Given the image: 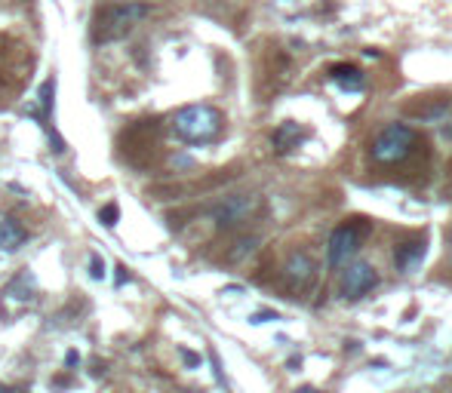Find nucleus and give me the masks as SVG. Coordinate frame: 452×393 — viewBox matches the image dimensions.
<instances>
[{
	"mask_svg": "<svg viewBox=\"0 0 452 393\" xmlns=\"http://www.w3.org/2000/svg\"><path fill=\"white\" fill-rule=\"evenodd\" d=\"M117 154L133 169H151L160 157V120L142 117L120 129L117 135Z\"/></svg>",
	"mask_w": 452,
	"mask_h": 393,
	"instance_id": "1",
	"label": "nucleus"
},
{
	"mask_svg": "<svg viewBox=\"0 0 452 393\" xmlns=\"http://www.w3.org/2000/svg\"><path fill=\"white\" fill-rule=\"evenodd\" d=\"M89 277H93V280H105V261L99 258V255H93V258H89Z\"/></svg>",
	"mask_w": 452,
	"mask_h": 393,
	"instance_id": "16",
	"label": "nucleus"
},
{
	"mask_svg": "<svg viewBox=\"0 0 452 393\" xmlns=\"http://www.w3.org/2000/svg\"><path fill=\"white\" fill-rule=\"evenodd\" d=\"M222 114L213 104H185L182 111H175L173 129L182 142L188 145H209L213 139H219L222 133Z\"/></svg>",
	"mask_w": 452,
	"mask_h": 393,
	"instance_id": "2",
	"label": "nucleus"
},
{
	"mask_svg": "<svg viewBox=\"0 0 452 393\" xmlns=\"http://www.w3.org/2000/svg\"><path fill=\"white\" fill-rule=\"evenodd\" d=\"M416 145V133H412L406 123H391V126H385L382 133L372 139V160L378 163H400L406 160V154L412 150Z\"/></svg>",
	"mask_w": 452,
	"mask_h": 393,
	"instance_id": "5",
	"label": "nucleus"
},
{
	"mask_svg": "<svg viewBox=\"0 0 452 393\" xmlns=\"http://www.w3.org/2000/svg\"><path fill=\"white\" fill-rule=\"evenodd\" d=\"M209 359H213V372H215V378H219V384L225 388V375H222V366H219V357L215 353H209Z\"/></svg>",
	"mask_w": 452,
	"mask_h": 393,
	"instance_id": "18",
	"label": "nucleus"
},
{
	"mask_svg": "<svg viewBox=\"0 0 452 393\" xmlns=\"http://www.w3.org/2000/svg\"><path fill=\"white\" fill-rule=\"evenodd\" d=\"M424 252H428L424 240H412V243H403L400 249H397V267H400L403 273L416 271V267L424 261Z\"/></svg>",
	"mask_w": 452,
	"mask_h": 393,
	"instance_id": "11",
	"label": "nucleus"
},
{
	"mask_svg": "<svg viewBox=\"0 0 452 393\" xmlns=\"http://www.w3.org/2000/svg\"><path fill=\"white\" fill-rule=\"evenodd\" d=\"M330 77L345 89V93H357V89H363V71L354 68V65H332Z\"/></svg>",
	"mask_w": 452,
	"mask_h": 393,
	"instance_id": "12",
	"label": "nucleus"
},
{
	"mask_svg": "<svg viewBox=\"0 0 452 393\" xmlns=\"http://www.w3.org/2000/svg\"><path fill=\"white\" fill-rule=\"evenodd\" d=\"M31 68H34V52L25 43L0 34V87L19 93L31 80Z\"/></svg>",
	"mask_w": 452,
	"mask_h": 393,
	"instance_id": "4",
	"label": "nucleus"
},
{
	"mask_svg": "<svg viewBox=\"0 0 452 393\" xmlns=\"http://www.w3.org/2000/svg\"><path fill=\"white\" fill-rule=\"evenodd\" d=\"M117 218H120V209H117V203H105V206L99 209V221L105 227H114Z\"/></svg>",
	"mask_w": 452,
	"mask_h": 393,
	"instance_id": "15",
	"label": "nucleus"
},
{
	"mask_svg": "<svg viewBox=\"0 0 452 393\" xmlns=\"http://www.w3.org/2000/svg\"><path fill=\"white\" fill-rule=\"evenodd\" d=\"M191 393H194V390H191Z\"/></svg>",
	"mask_w": 452,
	"mask_h": 393,
	"instance_id": "24",
	"label": "nucleus"
},
{
	"mask_svg": "<svg viewBox=\"0 0 452 393\" xmlns=\"http://www.w3.org/2000/svg\"><path fill=\"white\" fill-rule=\"evenodd\" d=\"M77 363H80L77 350H68V353H65V366H68V369H71V366H77Z\"/></svg>",
	"mask_w": 452,
	"mask_h": 393,
	"instance_id": "20",
	"label": "nucleus"
},
{
	"mask_svg": "<svg viewBox=\"0 0 452 393\" xmlns=\"http://www.w3.org/2000/svg\"><path fill=\"white\" fill-rule=\"evenodd\" d=\"M28 240V227L16 218V215H3L0 218V252H16Z\"/></svg>",
	"mask_w": 452,
	"mask_h": 393,
	"instance_id": "9",
	"label": "nucleus"
},
{
	"mask_svg": "<svg viewBox=\"0 0 452 393\" xmlns=\"http://www.w3.org/2000/svg\"><path fill=\"white\" fill-rule=\"evenodd\" d=\"M299 393H317V390H311V388H305V390H299Z\"/></svg>",
	"mask_w": 452,
	"mask_h": 393,
	"instance_id": "23",
	"label": "nucleus"
},
{
	"mask_svg": "<svg viewBox=\"0 0 452 393\" xmlns=\"http://www.w3.org/2000/svg\"><path fill=\"white\" fill-rule=\"evenodd\" d=\"M151 12L148 3H111L102 6L93 19V41L96 43H114L123 41L136 25Z\"/></svg>",
	"mask_w": 452,
	"mask_h": 393,
	"instance_id": "3",
	"label": "nucleus"
},
{
	"mask_svg": "<svg viewBox=\"0 0 452 393\" xmlns=\"http://www.w3.org/2000/svg\"><path fill=\"white\" fill-rule=\"evenodd\" d=\"M117 271H120V273H117V283H123V280H129V273H127V267H117Z\"/></svg>",
	"mask_w": 452,
	"mask_h": 393,
	"instance_id": "21",
	"label": "nucleus"
},
{
	"mask_svg": "<svg viewBox=\"0 0 452 393\" xmlns=\"http://www.w3.org/2000/svg\"><path fill=\"white\" fill-rule=\"evenodd\" d=\"M378 277L376 271H372V265H366V261H360V265H351L348 271H342V295L345 298H360V295H366L369 289H376Z\"/></svg>",
	"mask_w": 452,
	"mask_h": 393,
	"instance_id": "7",
	"label": "nucleus"
},
{
	"mask_svg": "<svg viewBox=\"0 0 452 393\" xmlns=\"http://www.w3.org/2000/svg\"><path fill=\"white\" fill-rule=\"evenodd\" d=\"M182 359H185L188 366H200V357L197 353H191V350H182Z\"/></svg>",
	"mask_w": 452,
	"mask_h": 393,
	"instance_id": "19",
	"label": "nucleus"
},
{
	"mask_svg": "<svg viewBox=\"0 0 452 393\" xmlns=\"http://www.w3.org/2000/svg\"><path fill=\"white\" fill-rule=\"evenodd\" d=\"M305 139V129L299 126V123H283V126L277 129V133L271 135V142H274V150H277V154H286V150H292L299 145V142Z\"/></svg>",
	"mask_w": 452,
	"mask_h": 393,
	"instance_id": "13",
	"label": "nucleus"
},
{
	"mask_svg": "<svg viewBox=\"0 0 452 393\" xmlns=\"http://www.w3.org/2000/svg\"><path fill=\"white\" fill-rule=\"evenodd\" d=\"M250 212H252V196H225V200H219L209 209V215H213V221L219 227L237 225V221H244Z\"/></svg>",
	"mask_w": 452,
	"mask_h": 393,
	"instance_id": "8",
	"label": "nucleus"
},
{
	"mask_svg": "<svg viewBox=\"0 0 452 393\" xmlns=\"http://www.w3.org/2000/svg\"><path fill=\"white\" fill-rule=\"evenodd\" d=\"M52 96H56V80H43V87H41V96H37V102H41V108H43V114H50L52 111Z\"/></svg>",
	"mask_w": 452,
	"mask_h": 393,
	"instance_id": "14",
	"label": "nucleus"
},
{
	"mask_svg": "<svg viewBox=\"0 0 452 393\" xmlns=\"http://www.w3.org/2000/svg\"><path fill=\"white\" fill-rule=\"evenodd\" d=\"M283 273H286V280H290L292 286H305L308 280L314 277V261L308 258L305 252H292L290 258H286Z\"/></svg>",
	"mask_w": 452,
	"mask_h": 393,
	"instance_id": "10",
	"label": "nucleus"
},
{
	"mask_svg": "<svg viewBox=\"0 0 452 393\" xmlns=\"http://www.w3.org/2000/svg\"><path fill=\"white\" fill-rule=\"evenodd\" d=\"M0 393H19V390H10L6 384H0Z\"/></svg>",
	"mask_w": 452,
	"mask_h": 393,
	"instance_id": "22",
	"label": "nucleus"
},
{
	"mask_svg": "<svg viewBox=\"0 0 452 393\" xmlns=\"http://www.w3.org/2000/svg\"><path fill=\"white\" fill-rule=\"evenodd\" d=\"M369 231V225H342L330 234V243H326V261L330 267H342L351 261V255L360 249V240Z\"/></svg>",
	"mask_w": 452,
	"mask_h": 393,
	"instance_id": "6",
	"label": "nucleus"
},
{
	"mask_svg": "<svg viewBox=\"0 0 452 393\" xmlns=\"http://www.w3.org/2000/svg\"><path fill=\"white\" fill-rule=\"evenodd\" d=\"M271 319H277V313H271V311H261V313H252V323H271Z\"/></svg>",
	"mask_w": 452,
	"mask_h": 393,
	"instance_id": "17",
	"label": "nucleus"
}]
</instances>
